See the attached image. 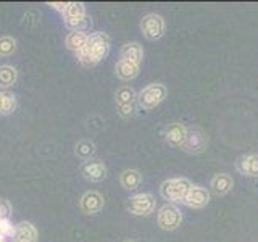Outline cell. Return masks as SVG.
Returning a JSON list of instances; mask_svg holds the SVG:
<instances>
[{"label": "cell", "mask_w": 258, "mask_h": 242, "mask_svg": "<svg viewBox=\"0 0 258 242\" xmlns=\"http://www.w3.org/2000/svg\"><path fill=\"white\" fill-rule=\"evenodd\" d=\"M103 204H105L103 196H102L100 192H97V191L86 192L84 196L81 197V200H79V207H81V210H83L86 215L99 213L100 210L103 208Z\"/></svg>", "instance_id": "8fae6325"}, {"label": "cell", "mask_w": 258, "mask_h": 242, "mask_svg": "<svg viewBox=\"0 0 258 242\" xmlns=\"http://www.w3.org/2000/svg\"><path fill=\"white\" fill-rule=\"evenodd\" d=\"M141 29L149 40H158L165 34V20L157 13H149L142 18Z\"/></svg>", "instance_id": "ba28073f"}, {"label": "cell", "mask_w": 258, "mask_h": 242, "mask_svg": "<svg viewBox=\"0 0 258 242\" xmlns=\"http://www.w3.org/2000/svg\"><path fill=\"white\" fill-rule=\"evenodd\" d=\"M115 102H116V108L119 115L123 118H131L136 113L137 94L131 86H123L116 91Z\"/></svg>", "instance_id": "5b68a950"}, {"label": "cell", "mask_w": 258, "mask_h": 242, "mask_svg": "<svg viewBox=\"0 0 258 242\" xmlns=\"http://www.w3.org/2000/svg\"><path fill=\"white\" fill-rule=\"evenodd\" d=\"M16 110V99L10 92L0 91V115H12Z\"/></svg>", "instance_id": "7402d4cb"}, {"label": "cell", "mask_w": 258, "mask_h": 242, "mask_svg": "<svg viewBox=\"0 0 258 242\" xmlns=\"http://www.w3.org/2000/svg\"><path fill=\"white\" fill-rule=\"evenodd\" d=\"M16 79H18V71L15 67H12V65H2L0 67V87H12L16 83Z\"/></svg>", "instance_id": "44dd1931"}, {"label": "cell", "mask_w": 258, "mask_h": 242, "mask_svg": "<svg viewBox=\"0 0 258 242\" xmlns=\"http://www.w3.org/2000/svg\"><path fill=\"white\" fill-rule=\"evenodd\" d=\"M64 24L71 29V31H81L86 32V29L91 26L86 13V7L81 2H68L67 10L63 13Z\"/></svg>", "instance_id": "3957f363"}, {"label": "cell", "mask_w": 258, "mask_h": 242, "mask_svg": "<svg viewBox=\"0 0 258 242\" xmlns=\"http://www.w3.org/2000/svg\"><path fill=\"white\" fill-rule=\"evenodd\" d=\"M81 174L91 183H100L107 177V166L100 160H87L81 166Z\"/></svg>", "instance_id": "9c48e42d"}, {"label": "cell", "mask_w": 258, "mask_h": 242, "mask_svg": "<svg viewBox=\"0 0 258 242\" xmlns=\"http://www.w3.org/2000/svg\"><path fill=\"white\" fill-rule=\"evenodd\" d=\"M95 153V144L92 141H79L76 144V155L79 158H83V160H91V157Z\"/></svg>", "instance_id": "603a6c76"}, {"label": "cell", "mask_w": 258, "mask_h": 242, "mask_svg": "<svg viewBox=\"0 0 258 242\" xmlns=\"http://www.w3.org/2000/svg\"><path fill=\"white\" fill-rule=\"evenodd\" d=\"M192 186L194 184L185 177H171L161 183L160 194L169 204H182Z\"/></svg>", "instance_id": "7a4b0ae2"}, {"label": "cell", "mask_w": 258, "mask_h": 242, "mask_svg": "<svg viewBox=\"0 0 258 242\" xmlns=\"http://www.w3.org/2000/svg\"><path fill=\"white\" fill-rule=\"evenodd\" d=\"M119 58H124V60H131L134 63H142V58H144V48L141 44L137 42H129V44H124L121 47L119 50Z\"/></svg>", "instance_id": "ac0fdd59"}, {"label": "cell", "mask_w": 258, "mask_h": 242, "mask_svg": "<svg viewBox=\"0 0 258 242\" xmlns=\"http://www.w3.org/2000/svg\"><path fill=\"white\" fill-rule=\"evenodd\" d=\"M119 183L127 191L137 189L142 183V174L141 171H137V169H124L119 176Z\"/></svg>", "instance_id": "d6986e66"}, {"label": "cell", "mask_w": 258, "mask_h": 242, "mask_svg": "<svg viewBox=\"0 0 258 242\" xmlns=\"http://www.w3.org/2000/svg\"><path fill=\"white\" fill-rule=\"evenodd\" d=\"M155 197L149 192L136 194V196L127 199V210L129 213H133L134 216H149L155 210Z\"/></svg>", "instance_id": "8992f818"}, {"label": "cell", "mask_w": 258, "mask_h": 242, "mask_svg": "<svg viewBox=\"0 0 258 242\" xmlns=\"http://www.w3.org/2000/svg\"><path fill=\"white\" fill-rule=\"evenodd\" d=\"M52 8H55V10H58L61 13H64V10H67V5L68 2H52V4H48Z\"/></svg>", "instance_id": "4316f807"}, {"label": "cell", "mask_w": 258, "mask_h": 242, "mask_svg": "<svg viewBox=\"0 0 258 242\" xmlns=\"http://www.w3.org/2000/svg\"><path fill=\"white\" fill-rule=\"evenodd\" d=\"M89 39V34L87 32H81V31H71L70 34L64 39V42H67V47L73 52H81L84 48L86 42Z\"/></svg>", "instance_id": "ffe728a7"}, {"label": "cell", "mask_w": 258, "mask_h": 242, "mask_svg": "<svg viewBox=\"0 0 258 242\" xmlns=\"http://www.w3.org/2000/svg\"><path fill=\"white\" fill-rule=\"evenodd\" d=\"M205 147H207V136L204 134V131L199 128H189L187 139H185L182 150L189 153H200L205 150Z\"/></svg>", "instance_id": "30bf717a"}, {"label": "cell", "mask_w": 258, "mask_h": 242, "mask_svg": "<svg viewBox=\"0 0 258 242\" xmlns=\"http://www.w3.org/2000/svg\"><path fill=\"white\" fill-rule=\"evenodd\" d=\"M139 70H141L139 63H134L131 60H124V58H119L115 65V73L121 81L134 79L137 75H139Z\"/></svg>", "instance_id": "9a60e30c"}, {"label": "cell", "mask_w": 258, "mask_h": 242, "mask_svg": "<svg viewBox=\"0 0 258 242\" xmlns=\"http://www.w3.org/2000/svg\"><path fill=\"white\" fill-rule=\"evenodd\" d=\"M166 97V87L160 83H152L145 86L137 95V102L144 110H152L165 100Z\"/></svg>", "instance_id": "277c9868"}, {"label": "cell", "mask_w": 258, "mask_h": 242, "mask_svg": "<svg viewBox=\"0 0 258 242\" xmlns=\"http://www.w3.org/2000/svg\"><path fill=\"white\" fill-rule=\"evenodd\" d=\"M236 168L240 174L245 176H258V153H250L237 158Z\"/></svg>", "instance_id": "2e32d148"}, {"label": "cell", "mask_w": 258, "mask_h": 242, "mask_svg": "<svg viewBox=\"0 0 258 242\" xmlns=\"http://www.w3.org/2000/svg\"><path fill=\"white\" fill-rule=\"evenodd\" d=\"M124 242H136V240H124Z\"/></svg>", "instance_id": "f1b7e54d"}, {"label": "cell", "mask_w": 258, "mask_h": 242, "mask_svg": "<svg viewBox=\"0 0 258 242\" xmlns=\"http://www.w3.org/2000/svg\"><path fill=\"white\" fill-rule=\"evenodd\" d=\"M208 202H210L208 191L205 188H202V186H192L182 204L187 205L189 208H197L199 210V208L207 207Z\"/></svg>", "instance_id": "4fadbf2b"}, {"label": "cell", "mask_w": 258, "mask_h": 242, "mask_svg": "<svg viewBox=\"0 0 258 242\" xmlns=\"http://www.w3.org/2000/svg\"><path fill=\"white\" fill-rule=\"evenodd\" d=\"M16 52V40L10 36L0 37V56H10Z\"/></svg>", "instance_id": "cb8c5ba5"}, {"label": "cell", "mask_w": 258, "mask_h": 242, "mask_svg": "<svg viewBox=\"0 0 258 242\" xmlns=\"http://www.w3.org/2000/svg\"><path fill=\"white\" fill-rule=\"evenodd\" d=\"M39 234L37 229L34 228V224L28 221H21L15 226L13 234L10 236L12 242H37Z\"/></svg>", "instance_id": "5bb4252c"}, {"label": "cell", "mask_w": 258, "mask_h": 242, "mask_svg": "<svg viewBox=\"0 0 258 242\" xmlns=\"http://www.w3.org/2000/svg\"><path fill=\"white\" fill-rule=\"evenodd\" d=\"M10 212H12L10 204H8L7 200H0V220L10 216Z\"/></svg>", "instance_id": "484cf974"}, {"label": "cell", "mask_w": 258, "mask_h": 242, "mask_svg": "<svg viewBox=\"0 0 258 242\" xmlns=\"http://www.w3.org/2000/svg\"><path fill=\"white\" fill-rule=\"evenodd\" d=\"M0 242H5V237H2V236H0Z\"/></svg>", "instance_id": "83f0119b"}, {"label": "cell", "mask_w": 258, "mask_h": 242, "mask_svg": "<svg viewBox=\"0 0 258 242\" xmlns=\"http://www.w3.org/2000/svg\"><path fill=\"white\" fill-rule=\"evenodd\" d=\"M13 229H15V226L10 223V220H8V218H4V220H0V236H2V237H8V239H10V236L13 234Z\"/></svg>", "instance_id": "d4e9b609"}, {"label": "cell", "mask_w": 258, "mask_h": 242, "mask_svg": "<svg viewBox=\"0 0 258 242\" xmlns=\"http://www.w3.org/2000/svg\"><path fill=\"white\" fill-rule=\"evenodd\" d=\"M210 188H212V191L216 196H226L234 188V181L228 173H218L212 177Z\"/></svg>", "instance_id": "e0dca14e"}, {"label": "cell", "mask_w": 258, "mask_h": 242, "mask_svg": "<svg viewBox=\"0 0 258 242\" xmlns=\"http://www.w3.org/2000/svg\"><path fill=\"white\" fill-rule=\"evenodd\" d=\"M110 52V37L105 32H92L89 34V39L81 52L76 53L78 60L84 67H94V65L100 63L103 58H107Z\"/></svg>", "instance_id": "6da1fadb"}, {"label": "cell", "mask_w": 258, "mask_h": 242, "mask_svg": "<svg viewBox=\"0 0 258 242\" xmlns=\"http://www.w3.org/2000/svg\"><path fill=\"white\" fill-rule=\"evenodd\" d=\"M158 226L165 231H174L176 228H179L182 223V215L181 210L177 208L174 204H166L158 210L157 216Z\"/></svg>", "instance_id": "52a82bcc"}, {"label": "cell", "mask_w": 258, "mask_h": 242, "mask_svg": "<svg viewBox=\"0 0 258 242\" xmlns=\"http://www.w3.org/2000/svg\"><path fill=\"white\" fill-rule=\"evenodd\" d=\"M165 139L171 147L182 149L187 139V128L181 123H171L165 129Z\"/></svg>", "instance_id": "7c38bea8"}]
</instances>
